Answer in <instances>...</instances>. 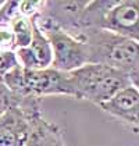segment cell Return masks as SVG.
Here are the masks:
<instances>
[{"mask_svg":"<svg viewBox=\"0 0 139 146\" xmlns=\"http://www.w3.org/2000/svg\"><path fill=\"white\" fill-rule=\"evenodd\" d=\"M20 14V1H3L0 7V28L9 27L10 23Z\"/></svg>","mask_w":139,"mask_h":146,"instance_id":"13","label":"cell"},{"mask_svg":"<svg viewBox=\"0 0 139 146\" xmlns=\"http://www.w3.org/2000/svg\"><path fill=\"white\" fill-rule=\"evenodd\" d=\"M10 32L13 36V49L26 47L32 39V20L18 14L10 23Z\"/></svg>","mask_w":139,"mask_h":146,"instance_id":"11","label":"cell"},{"mask_svg":"<svg viewBox=\"0 0 139 146\" xmlns=\"http://www.w3.org/2000/svg\"><path fill=\"white\" fill-rule=\"evenodd\" d=\"M78 39L88 47L89 63L104 64L124 72L132 85H139V42L104 29H85Z\"/></svg>","mask_w":139,"mask_h":146,"instance_id":"1","label":"cell"},{"mask_svg":"<svg viewBox=\"0 0 139 146\" xmlns=\"http://www.w3.org/2000/svg\"><path fill=\"white\" fill-rule=\"evenodd\" d=\"M25 146H66V142L63 139V132L40 115L34 120Z\"/></svg>","mask_w":139,"mask_h":146,"instance_id":"10","label":"cell"},{"mask_svg":"<svg viewBox=\"0 0 139 146\" xmlns=\"http://www.w3.org/2000/svg\"><path fill=\"white\" fill-rule=\"evenodd\" d=\"M24 98H18L17 95H14L11 90L9 89L3 79L0 77V115L4 114L7 110H10L14 106H18Z\"/></svg>","mask_w":139,"mask_h":146,"instance_id":"12","label":"cell"},{"mask_svg":"<svg viewBox=\"0 0 139 146\" xmlns=\"http://www.w3.org/2000/svg\"><path fill=\"white\" fill-rule=\"evenodd\" d=\"M4 85L18 98L40 99L52 95L74 98L70 72L49 67L45 70H24L20 64L7 71L3 77Z\"/></svg>","mask_w":139,"mask_h":146,"instance_id":"2","label":"cell"},{"mask_svg":"<svg viewBox=\"0 0 139 146\" xmlns=\"http://www.w3.org/2000/svg\"><path fill=\"white\" fill-rule=\"evenodd\" d=\"M1 4H3V1H0V7H1Z\"/></svg>","mask_w":139,"mask_h":146,"instance_id":"14","label":"cell"},{"mask_svg":"<svg viewBox=\"0 0 139 146\" xmlns=\"http://www.w3.org/2000/svg\"><path fill=\"white\" fill-rule=\"evenodd\" d=\"M42 115L40 100L24 98L18 106L0 115V146H25L35 118Z\"/></svg>","mask_w":139,"mask_h":146,"instance_id":"5","label":"cell"},{"mask_svg":"<svg viewBox=\"0 0 139 146\" xmlns=\"http://www.w3.org/2000/svg\"><path fill=\"white\" fill-rule=\"evenodd\" d=\"M100 29L139 42V1L117 0L106 14Z\"/></svg>","mask_w":139,"mask_h":146,"instance_id":"6","label":"cell"},{"mask_svg":"<svg viewBox=\"0 0 139 146\" xmlns=\"http://www.w3.org/2000/svg\"><path fill=\"white\" fill-rule=\"evenodd\" d=\"M70 77L74 98L97 106L107 102L121 89L132 85L131 79L124 72L104 64H85L70 72Z\"/></svg>","mask_w":139,"mask_h":146,"instance_id":"3","label":"cell"},{"mask_svg":"<svg viewBox=\"0 0 139 146\" xmlns=\"http://www.w3.org/2000/svg\"><path fill=\"white\" fill-rule=\"evenodd\" d=\"M38 29L46 36L52 47V66L50 67L63 71L72 72L78 68L89 64L88 47L82 39H78L68 32L58 28L52 20L38 11L32 15Z\"/></svg>","mask_w":139,"mask_h":146,"instance_id":"4","label":"cell"},{"mask_svg":"<svg viewBox=\"0 0 139 146\" xmlns=\"http://www.w3.org/2000/svg\"><path fill=\"white\" fill-rule=\"evenodd\" d=\"M103 111L121 120L129 125L134 131L138 129L139 124V90L136 86L129 85L117 92L113 98L99 106Z\"/></svg>","mask_w":139,"mask_h":146,"instance_id":"8","label":"cell"},{"mask_svg":"<svg viewBox=\"0 0 139 146\" xmlns=\"http://www.w3.org/2000/svg\"><path fill=\"white\" fill-rule=\"evenodd\" d=\"M31 20H32L31 43L26 47L17 49L14 52V54H15L18 64L24 70H45L52 66V58H53L52 47H50V43L46 39V36L38 29L32 17H31Z\"/></svg>","mask_w":139,"mask_h":146,"instance_id":"9","label":"cell"},{"mask_svg":"<svg viewBox=\"0 0 139 146\" xmlns=\"http://www.w3.org/2000/svg\"><path fill=\"white\" fill-rule=\"evenodd\" d=\"M89 0H53L42 1L39 13L70 35L78 38L81 34V20Z\"/></svg>","mask_w":139,"mask_h":146,"instance_id":"7","label":"cell"}]
</instances>
